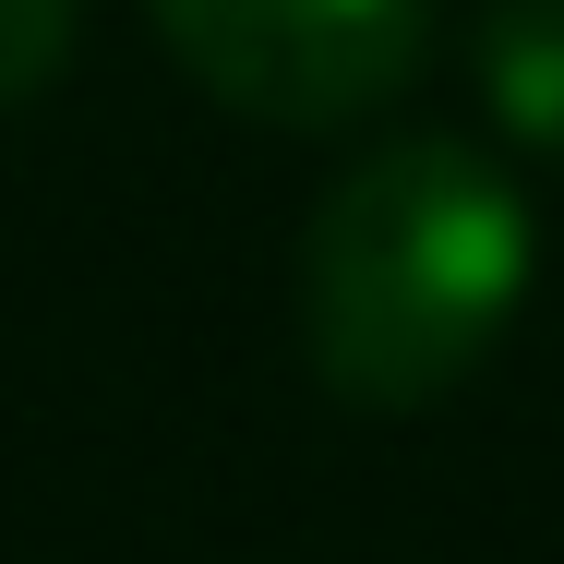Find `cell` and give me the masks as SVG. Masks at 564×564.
<instances>
[{
  "mask_svg": "<svg viewBox=\"0 0 564 564\" xmlns=\"http://www.w3.org/2000/svg\"><path fill=\"white\" fill-rule=\"evenodd\" d=\"M517 289L529 205L468 144H384L301 240V348L348 409H421L505 337Z\"/></svg>",
  "mask_w": 564,
  "mask_h": 564,
  "instance_id": "obj_1",
  "label": "cell"
},
{
  "mask_svg": "<svg viewBox=\"0 0 564 564\" xmlns=\"http://www.w3.org/2000/svg\"><path fill=\"white\" fill-rule=\"evenodd\" d=\"M156 24L193 61V85H217L228 109L325 132L409 85L433 0H156Z\"/></svg>",
  "mask_w": 564,
  "mask_h": 564,
  "instance_id": "obj_2",
  "label": "cell"
},
{
  "mask_svg": "<svg viewBox=\"0 0 564 564\" xmlns=\"http://www.w3.org/2000/svg\"><path fill=\"white\" fill-rule=\"evenodd\" d=\"M480 85H492L505 132H529V144L564 156V0H492V24H480Z\"/></svg>",
  "mask_w": 564,
  "mask_h": 564,
  "instance_id": "obj_3",
  "label": "cell"
},
{
  "mask_svg": "<svg viewBox=\"0 0 564 564\" xmlns=\"http://www.w3.org/2000/svg\"><path fill=\"white\" fill-rule=\"evenodd\" d=\"M61 48H73V0H0V109L36 97L61 73Z\"/></svg>",
  "mask_w": 564,
  "mask_h": 564,
  "instance_id": "obj_4",
  "label": "cell"
}]
</instances>
